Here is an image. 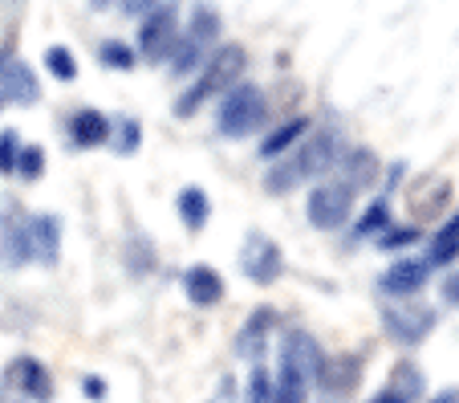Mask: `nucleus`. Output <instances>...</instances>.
Here are the masks:
<instances>
[{"instance_id":"obj_1","label":"nucleus","mask_w":459,"mask_h":403,"mask_svg":"<svg viewBox=\"0 0 459 403\" xmlns=\"http://www.w3.org/2000/svg\"><path fill=\"white\" fill-rule=\"evenodd\" d=\"M342 135L333 127H313L293 151L273 159L269 176H264V192L269 196H293L297 188H313L317 180L333 176V163L342 155Z\"/></svg>"},{"instance_id":"obj_2","label":"nucleus","mask_w":459,"mask_h":403,"mask_svg":"<svg viewBox=\"0 0 459 403\" xmlns=\"http://www.w3.org/2000/svg\"><path fill=\"white\" fill-rule=\"evenodd\" d=\"M244 74H248V49L236 41H220L208 62L200 66V74L175 94V118H191L208 102L224 98L232 86H240Z\"/></svg>"},{"instance_id":"obj_3","label":"nucleus","mask_w":459,"mask_h":403,"mask_svg":"<svg viewBox=\"0 0 459 403\" xmlns=\"http://www.w3.org/2000/svg\"><path fill=\"white\" fill-rule=\"evenodd\" d=\"M224 41V25H220V13L212 9L208 0H200L195 9H191V21L187 29L179 33V45L171 53V78L175 82H191L200 74V66L212 57V49Z\"/></svg>"},{"instance_id":"obj_4","label":"nucleus","mask_w":459,"mask_h":403,"mask_svg":"<svg viewBox=\"0 0 459 403\" xmlns=\"http://www.w3.org/2000/svg\"><path fill=\"white\" fill-rule=\"evenodd\" d=\"M378 322L382 334H386L394 346L403 351H415L439 330V306L423 298H399V302H382L378 306Z\"/></svg>"},{"instance_id":"obj_5","label":"nucleus","mask_w":459,"mask_h":403,"mask_svg":"<svg viewBox=\"0 0 459 403\" xmlns=\"http://www.w3.org/2000/svg\"><path fill=\"white\" fill-rule=\"evenodd\" d=\"M264 123H269V94L252 82H240L224 98H216V131L224 139H248Z\"/></svg>"},{"instance_id":"obj_6","label":"nucleus","mask_w":459,"mask_h":403,"mask_svg":"<svg viewBox=\"0 0 459 403\" xmlns=\"http://www.w3.org/2000/svg\"><path fill=\"white\" fill-rule=\"evenodd\" d=\"M358 196L342 184L338 176H325L309 188V200H305V220H309L317 232H338L354 220Z\"/></svg>"},{"instance_id":"obj_7","label":"nucleus","mask_w":459,"mask_h":403,"mask_svg":"<svg viewBox=\"0 0 459 403\" xmlns=\"http://www.w3.org/2000/svg\"><path fill=\"white\" fill-rule=\"evenodd\" d=\"M179 33H183L179 9H175V4H159V9L143 13L139 37H134V53L151 66H163V62H171L175 45H179Z\"/></svg>"},{"instance_id":"obj_8","label":"nucleus","mask_w":459,"mask_h":403,"mask_svg":"<svg viewBox=\"0 0 459 403\" xmlns=\"http://www.w3.org/2000/svg\"><path fill=\"white\" fill-rule=\"evenodd\" d=\"M236 265H240V273L252 285H277L285 277V249L269 232H248L240 253H236Z\"/></svg>"},{"instance_id":"obj_9","label":"nucleus","mask_w":459,"mask_h":403,"mask_svg":"<svg viewBox=\"0 0 459 403\" xmlns=\"http://www.w3.org/2000/svg\"><path fill=\"white\" fill-rule=\"evenodd\" d=\"M362 375H366V371H362V355H354V351H325L317 375H313V387H317L325 399L346 403L350 395H358Z\"/></svg>"},{"instance_id":"obj_10","label":"nucleus","mask_w":459,"mask_h":403,"mask_svg":"<svg viewBox=\"0 0 459 403\" xmlns=\"http://www.w3.org/2000/svg\"><path fill=\"white\" fill-rule=\"evenodd\" d=\"M0 387L13 395H21L25 403H53V375L49 367H45L41 359H33V355H17V359L4 363V371H0Z\"/></svg>"},{"instance_id":"obj_11","label":"nucleus","mask_w":459,"mask_h":403,"mask_svg":"<svg viewBox=\"0 0 459 403\" xmlns=\"http://www.w3.org/2000/svg\"><path fill=\"white\" fill-rule=\"evenodd\" d=\"M321 359H325V346H321L317 334L301 330V326H285V330H277V367L297 371V375H305L313 383Z\"/></svg>"},{"instance_id":"obj_12","label":"nucleus","mask_w":459,"mask_h":403,"mask_svg":"<svg viewBox=\"0 0 459 403\" xmlns=\"http://www.w3.org/2000/svg\"><path fill=\"white\" fill-rule=\"evenodd\" d=\"M382 171H386V167H382L378 151L366 147V143H350V147H342L338 163H333V176H338L354 196L374 192V188L382 184Z\"/></svg>"},{"instance_id":"obj_13","label":"nucleus","mask_w":459,"mask_h":403,"mask_svg":"<svg viewBox=\"0 0 459 403\" xmlns=\"http://www.w3.org/2000/svg\"><path fill=\"white\" fill-rule=\"evenodd\" d=\"M427 281H431V265L423 257H399V261H390V269L378 273L374 290L386 302H399V298H419L427 290Z\"/></svg>"},{"instance_id":"obj_14","label":"nucleus","mask_w":459,"mask_h":403,"mask_svg":"<svg viewBox=\"0 0 459 403\" xmlns=\"http://www.w3.org/2000/svg\"><path fill=\"white\" fill-rule=\"evenodd\" d=\"M277 326H281L277 310H273V306H256L240 322V330H236L232 351L240 355V359H248V363H264V351L277 342Z\"/></svg>"},{"instance_id":"obj_15","label":"nucleus","mask_w":459,"mask_h":403,"mask_svg":"<svg viewBox=\"0 0 459 403\" xmlns=\"http://www.w3.org/2000/svg\"><path fill=\"white\" fill-rule=\"evenodd\" d=\"M407 208H411V224H431V220L447 216L451 208V184L447 176H415V184L407 188Z\"/></svg>"},{"instance_id":"obj_16","label":"nucleus","mask_w":459,"mask_h":403,"mask_svg":"<svg viewBox=\"0 0 459 403\" xmlns=\"http://www.w3.org/2000/svg\"><path fill=\"white\" fill-rule=\"evenodd\" d=\"M0 261L9 269L29 265V212L17 200L0 204Z\"/></svg>"},{"instance_id":"obj_17","label":"nucleus","mask_w":459,"mask_h":403,"mask_svg":"<svg viewBox=\"0 0 459 403\" xmlns=\"http://www.w3.org/2000/svg\"><path fill=\"white\" fill-rule=\"evenodd\" d=\"M61 241H65V232H61V220L53 212H29V265L53 269L61 261Z\"/></svg>"},{"instance_id":"obj_18","label":"nucleus","mask_w":459,"mask_h":403,"mask_svg":"<svg viewBox=\"0 0 459 403\" xmlns=\"http://www.w3.org/2000/svg\"><path fill=\"white\" fill-rule=\"evenodd\" d=\"M110 131H114V118L106 110H94V106H78L65 118V135H70V143L78 151L110 147Z\"/></svg>"},{"instance_id":"obj_19","label":"nucleus","mask_w":459,"mask_h":403,"mask_svg":"<svg viewBox=\"0 0 459 403\" xmlns=\"http://www.w3.org/2000/svg\"><path fill=\"white\" fill-rule=\"evenodd\" d=\"M179 281H183V293H187V302H191L195 310H216L220 302H224V293H228V285H224V277H220V269H216V265H208V261L187 265Z\"/></svg>"},{"instance_id":"obj_20","label":"nucleus","mask_w":459,"mask_h":403,"mask_svg":"<svg viewBox=\"0 0 459 403\" xmlns=\"http://www.w3.org/2000/svg\"><path fill=\"white\" fill-rule=\"evenodd\" d=\"M0 98H4V106H33L37 98H41V86H37L33 70H29L21 57H4V66H0Z\"/></svg>"},{"instance_id":"obj_21","label":"nucleus","mask_w":459,"mask_h":403,"mask_svg":"<svg viewBox=\"0 0 459 403\" xmlns=\"http://www.w3.org/2000/svg\"><path fill=\"white\" fill-rule=\"evenodd\" d=\"M423 261L431 265V269H455V261H459V212L447 216L431 237H427Z\"/></svg>"},{"instance_id":"obj_22","label":"nucleus","mask_w":459,"mask_h":403,"mask_svg":"<svg viewBox=\"0 0 459 403\" xmlns=\"http://www.w3.org/2000/svg\"><path fill=\"white\" fill-rule=\"evenodd\" d=\"M309 131H313V123L305 118V114H297V118H285L281 127L264 131V139H260V147H256V151H260V159H269V163H273V159H281L285 151H293Z\"/></svg>"},{"instance_id":"obj_23","label":"nucleus","mask_w":459,"mask_h":403,"mask_svg":"<svg viewBox=\"0 0 459 403\" xmlns=\"http://www.w3.org/2000/svg\"><path fill=\"white\" fill-rule=\"evenodd\" d=\"M175 216H179V224L187 228V232H204L212 220V196L204 192L200 184L179 188V196H175Z\"/></svg>"},{"instance_id":"obj_24","label":"nucleus","mask_w":459,"mask_h":403,"mask_svg":"<svg viewBox=\"0 0 459 403\" xmlns=\"http://www.w3.org/2000/svg\"><path fill=\"white\" fill-rule=\"evenodd\" d=\"M394 224V212H390V196H374L354 220V241H374L382 228Z\"/></svg>"},{"instance_id":"obj_25","label":"nucleus","mask_w":459,"mask_h":403,"mask_svg":"<svg viewBox=\"0 0 459 403\" xmlns=\"http://www.w3.org/2000/svg\"><path fill=\"white\" fill-rule=\"evenodd\" d=\"M386 383L394 387L399 395H407L411 403H423L427 399V375H423V367H419V363H411V359L394 363V367H390V375H386Z\"/></svg>"},{"instance_id":"obj_26","label":"nucleus","mask_w":459,"mask_h":403,"mask_svg":"<svg viewBox=\"0 0 459 403\" xmlns=\"http://www.w3.org/2000/svg\"><path fill=\"white\" fill-rule=\"evenodd\" d=\"M423 228L419 224H399V220H394V224L390 228H382L378 237H374V249H378V253H407V249H415V245H423Z\"/></svg>"},{"instance_id":"obj_27","label":"nucleus","mask_w":459,"mask_h":403,"mask_svg":"<svg viewBox=\"0 0 459 403\" xmlns=\"http://www.w3.org/2000/svg\"><path fill=\"white\" fill-rule=\"evenodd\" d=\"M309 395H313V383L305 375L285 371V367L273 371V399L269 403H309Z\"/></svg>"},{"instance_id":"obj_28","label":"nucleus","mask_w":459,"mask_h":403,"mask_svg":"<svg viewBox=\"0 0 459 403\" xmlns=\"http://www.w3.org/2000/svg\"><path fill=\"white\" fill-rule=\"evenodd\" d=\"M98 62H102L106 70H114V74H130L134 66H139V53H134V45H130V41L110 37V41L98 45Z\"/></svg>"},{"instance_id":"obj_29","label":"nucleus","mask_w":459,"mask_h":403,"mask_svg":"<svg viewBox=\"0 0 459 403\" xmlns=\"http://www.w3.org/2000/svg\"><path fill=\"white\" fill-rule=\"evenodd\" d=\"M45 167H49V155H45L41 143H21V155H17V176L21 184H37L45 180Z\"/></svg>"},{"instance_id":"obj_30","label":"nucleus","mask_w":459,"mask_h":403,"mask_svg":"<svg viewBox=\"0 0 459 403\" xmlns=\"http://www.w3.org/2000/svg\"><path fill=\"white\" fill-rule=\"evenodd\" d=\"M45 74L57 82H78V57L70 45H49L45 49Z\"/></svg>"},{"instance_id":"obj_31","label":"nucleus","mask_w":459,"mask_h":403,"mask_svg":"<svg viewBox=\"0 0 459 403\" xmlns=\"http://www.w3.org/2000/svg\"><path fill=\"white\" fill-rule=\"evenodd\" d=\"M143 143V127L134 118H114V131H110V147L118 155H134Z\"/></svg>"},{"instance_id":"obj_32","label":"nucleus","mask_w":459,"mask_h":403,"mask_svg":"<svg viewBox=\"0 0 459 403\" xmlns=\"http://www.w3.org/2000/svg\"><path fill=\"white\" fill-rule=\"evenodd\" d=\"M17 155H21V135L13 127H4L0 131V176L4 180L17 176Z\"/></svg>"},{"instance_id":"obj_33","label":"nucleus","mask_w":459,"mask_h":403,"mask_svg":"<svg viewBox=\"0 0 459 403\" xmlns=\"http://www.w3.org/2000/svg\"><path fill=\"white\" fill-rule=\"evenodd\" d=\"M273 399V371L264 363H252L248 371V403H269Z\"/></svg>"},{"instance_id":"obj_34","label":"nucleus","mask_w":459,"mask_h":403,"mask_svg":"<svg viewBox=\"0 0 459 403\" xmlns=\"http://www.w3.org/2000/svg\"><path fill=\"white\" fill-rule=\"evenodd\" d=\"M126 261H130V273H151V265H155V257H151L147 241H143V237H134V241H130V249H126Z\"/></svg>"},{"instance_id":"obj_35","label":"nucleus","mask_w":459,"mask_h":403,"mask_svg":"<svg viewBox=\"0 0 459 403\" xmlns=\"http://www.w3.org/2000/svg\"><path fill=\"white\" fill-rule=\"evenodd\" d=\"M122 9V17H143V13L159 9V4H171V0H114Z\"/></svg>"},{"instance_id":"obj_36","label":"nucleus","mask_w":459,"mask_h":403,"mask_svg":"<svg viewBox=\"0 0 459 403\" xmlns=\"http://www.w3.org/2000/svg\"><path fill=\"white\" fill-rule=\"evenodd\" d=\"M439 293H443V306H455L459 310V269L447 273V277L439 281Z\"/></svg>"},{"instance_id":"obj_37","label":"nucleus","mask_w":459,"mask_h":403,"mask_svg":"<svg viewBox=\"0 0 459 403\" xmlns=\"http://www.w3.org/2000/svg\"><path fill=\"white\" fill-rule=\"evenodd\" d=\"M403 176H407V163H390V171H382V184H386V196H394L403 188Z\"/></svg>"},{"instance_id":"obj_38","label":"nucleus","mask_w":459,"mask_h":403,"mask_svg":"<svg viewBox=\"0 0 459 403\" xmlns=\"http://www.w3.org/2000/svg\"><path fill=\"white\" fill-rule=\"evenodd\" d=\"M362 403H411V399H407V395H399V391H394V387H390V383H382L378 391H374L370 399H362Z\"/></svg>"},{"instance_id":"obj_39","label":"nucleus","mask_w":459,"mask_h":403,"mask_svg":"<svg viewBox=\"0 0 459 403\" xmlns=\"http://www.w3.org/2000/svg\"><path fill=\"white\" fill-rule=\"evenodd\" d=\"M82 391H86V399H106V379H98V375H86L82 379Z\"/></svg>"},{"instance_id":"obj_40","label":"nucleus","mask_w":459,"mask_h":403,"mask_svg":"<svg viewBox=\"0 0 459 403\" xmlns=\"http://www.w3.org/2000/svg\"><path fill=\"white\" fill-rule=\"evenodd\" d=\"M423 403H459V391L455 387H443V391H435V395H427Z\"/></svg>"},{"instance_id":"obj_41","label":"nucleus","mask_w":459,"mask_h":403,"mask_svg":"<svg viewBox=\"0 0 459 403\" xmlns=\"http://www.w3.org/2000/svg\"><path fill=\"white\" fill-rule=\"evenodd\" d=\"M4 57H9V49H0V66H4ZM0 106H4V98H0Z\"/></svg>"},{"instance_id":"obj_42","label":"nucleus","mask_w":459,"mask_h":403,"mask_svg":"<svg viewBox=\"0 0 459 403\" xmlns=\"http://www.w3.org/2000/svg\"><path fill=\"white\" fill-rule=\"evenodd\" d=\"M330 403H338V399H330Z\"/></svg>"},{"instance_id":"obj_43","label":"nucleus","mask_w":459,"mask_h":403,"mask_svg":"<svg viewBox=\"0 0 459 403\" xmlns=\"http://www.w3.org/2000/svg\"><path fill=\"white\" fill-rule=\"evenodd\" d=\"M21 403H25V399H21Z\"/></svg>"}]
</instances>
